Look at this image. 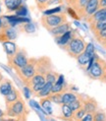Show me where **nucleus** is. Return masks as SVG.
<instances>
[{"label": "nucleus", "mask_w": 106, "mask_h": 121, "mask_svg": "<svg viewBox=\"0 0 106 121\" xmlns=\"http://www.w3.org/2000/svg\"><path fill=\"white\" fill-rule=\"evenodd\" d=\"M6 106H7V112L6 113H7L8 116L18 117V119H21V118H23L24 120L26 119L28 110L22 98H20L14 102H12V104H6Z\"/></svg>", "instance_id": "nucleus-3"}, {"label": "nucleus", "mask_w": 106, "mask_h": 121, "mask_svg": "<svg viewBox=\"0 0 106 121\" xmlns=\"http://www.w3.org/2000/svg\"><path fill=\"white\" fill-rule=\"evenodd\" d=\"M62 113H63V116L65 118H67L70 121H72V117H73L74 111L71 109L68 104H62Z\"/></svg>", "instance_id": "nucleus-24"}, {"label": "nucleus", "mask_w": 106, "mask_h": 121, "mask_svg": "<svg viewBox=\"0 0 106 121\" xmlns=\"http://www.w3.org/2000/svg\"><path fill=\"white\" fill-rule=\"evenodd\" d=\"M86 111L85 110L84 106H82V108H80V109L74 111L73 117H72V121H80L82 117L86 115Z\"/></svg>", "instance_id": "nucleus-25"}, {"label": "nucleus", "mask_w": 106, "mask_h": 121, "mask_svg": "<svg viewBox=\"0 0 106 121\" xmlns=\"http://www.w3.org/2000/svg\"><path fill=\"white\" fill-rule=\"evenodd\" d=\"M0 12H1V9H0Z\"/></svg>", "instance_id": "nucleus-44"}, {"label": "nucleus", "mask_w": 106, "mask_h": 121, "mask_svg": "<svg viewBox=\"0 0 106 121\" xmlns=\"http://www.w3.org/2000/svg\"><path fill=\"white\" fill-rule=\"evenodd\" d=\"M3 116V111L1 110V108H0V118H1Z\"/></svg>", "instance_id": "nucleus-41"}, {"label": "nucleus", "mask_w": 106, "mask_h": 121, "mask_svg": "<svg viewBox=\"0 0 106 121\" xmlns=\"http://www.w3.org/2000/svg\"><path fill=\"white\" fill-rule=\"evenodd\" d=\"M21 29H22L25 33H27V34H33V33L35 32V27H34V25H33V23H29V22L24 23L23 25L21 26Z\"/></svg>", "instance_id": "nucleus-27"}, {"label": "nucleus", "mask_w": 106, "mask_h": 121, "mask_svg": "<svg viewBox=\"0 0 106 121\" xmlns=\"http://www.w3.org/2000/svg\"><path fill=\"white\" fill-rule=\"evenodd\" d=\"M66 1V3H67V5L68 6H70V7H74V5L76 4V2H77V0H65Z\"/></svg>", "instance_id": "nucleus-37"}, {"label": "nucleus", "mask_w": 106, "mask_h": 121, "mask_svg": "<svg viewBox=\"0 0 106 121\" xmlns=\"http://www.w3.org/2000/svg\"><path fill=\"white\" fill-rule=\"evenodd\" d=\"M86 46V43L82 39V38H81L78 35H75L74 33L72 35L71 39L69 40V42L65 45L68 54L70 56L75 57V58H77L81 53L85 51Z\"/></svg>", "instance_id": "nucleus-1"}, {"label": "nucleus", "mask_w": 106, "mask_h": 121, "mask_svg": "<svg viewBox=\"0 0 106 121\" xmlns=\"http://www.w3.org/2000/svg\"><path fill=\"white\" fill-rule=\"evenodd\" d=\"M72 35H73V32L70 31L69 32H67V33H65L64 35H60V37H56L55 38V39H56V42L59 44V45H61V46H65L66 45L68 42H69V40L71 39V38H72Z\"/></svg>", "instance_id": "nucleus-18"}, {"label": "nucleus", "mask_w": 106, "mask_h": 121, "mask_svg": "<svg viewBox=\"0 0 106 121\" xmlns=\"http://www.w3.org/2000/svg\"><path fill=\"white\" fill-rule=\"evenodd\" d=\"M27 15V8L26 6H23L21 5L19 8L16 10V16H19V17H24Z\"/></svg>", "instance_id": "nucleus-33"}, {"label": "nucleus", "mask_w": 106, "mask_h": 121, "mask_svg": "<svg viewBox=\"0 0 106 121\" xmlns=\"http://www.w3.org/2000/svg\"><path fill=\"white\" fill-rule=\"evenodd\" d=\"M52 83L50 82H46L44 87L41 89L37 94H35V95L38 96V98H46L50 95V92H51V88H52Z\"/></svg>", "instance_id": "nucleus-19"}, {"label": "nucleus", "mask_w": 106, "mask_h": 121, "mask_svg": "<svg viewBox=\"0 0 106 121\" xmlns=\"http://www.w3.org/2000/svg\"><path fill=\"white\" fill-rule=\"evenodd\" d=\"M1 26H2V21H1V19H0V28H1Z\"/></svg>", "instance_id": "nucleus-42"}, {"label": "nucleus", "mask_w": 106, "mask_h": 121, "mask_svg": "<svg viewBox=\"0 0 106 121\" xmlns=\"http://www.w3.org/2000/svg\"><path fill=\"white\" fill-rule=\"evenodd\" d=\"M79 95H78V94L66 91V92H64L62 94V104H70L72 101L78 99Z\"/></svg>", "instance_id": "nucleus-15"}, {"label": "nucleus", "mask_w": 106, "mask_h": 121, "mask_svg": "<svg viewBox=\"0 0 106 121\" xmlns=\"http://www.w3.org/2000/svg\"><path fill=\"white\" fill-rule=\"evenodd\" d=\"M58 77H59V74L51 70V71L48 72V73H46V75H45V80H46V82H50V83H52V84H54V83L57 82Z\"/></svg>", "instance_id": "nucleus-26"}, {"label": "nucleus", "mask_w": 106, "mask_h": 121, "mask_svg": "<svg viewBox=\"0 0 106 121\" xmlns=\"http://www.w3.org/2000/svg\"><path fill=\"white\" fill-rule=\"evenodd\" d=\"M37 58H29L27 65L16 71L18 76L20 77V79L24 84H26L32 77H33L37 74Z\"/></svg>", "instance_id": "nucleus-4"}, {"label": "nucleus", "mask_w": 106, "mask_h": 121, "mask_svg": "<svg viewBox=\"0 0 106 121\" xmlns=\"http://www.w3.org/2000/svg\"><path fill=\"white\" fill-rule=\"evenodd\" d=\"M40 22H41V25L49 32L50 30L60 26L68 21H67L66 14L57 13V14H52V15H43L40 18Z\"/></svg>", "instance_id": "nucleus-2"}, {"label": "nucleus", "mask_w": 106, "mask_h": 121, "mask_svg": "<svg viewBox=\"0 0 106 121\" xmlns=\"http://www.w3.org/2000/svg\"><path fill=\"white\" fill-rule=\"evenodd\" d=\"M46 80H45V76L42 75V74H39V73H37L33 77H32L31 79H29L25 85L26 87L28 88H31L33 86H34V85L37 84H40V83H45Z\"/></svg>", "instance_id": "nucleus-13"}, {"label": "nucleus", "mask_w": 106, "mask_h": 121, "mask_svg": "<svg viewBox=\"0 0 106 121\" xmlns=\"http://www.w3.org/2000/svg\"><path fill=\"white\" fill-rule=\"evenodd\" d=\"M102 45H103V46L106 48V42H104V43H102Z\"/></svg>", "instance_id": "nucleus-43"}, {"label": "nucleus", "mask_w": 106, "mask_h": 121, "mask_svg": "<svg viewBox=\"0 0 106 121\" xmlns=\"http://www.w3.org/2000/svg\"><path fill=\"white\" fill-rule=\"evenodd\" d=\"M40 105H41V107H42V109H44V111L47 114H51L52 113L51 101L48 99V96H46V98H41V99H40Z\"/></svg>", "instance_id": "nucleus-22"}, {"label": "nucleus", "mask_w": 106, "mask_h": 121, "mask_svg": "<svg viewBox=\"0 0 106 121\" xmlns=\"http://www.w3.org/2000/svg\"><path fill=\"white\" fill-rule=\"evenodd\" d=\"M106 8V0H99V9Z\"/></svg>", "instance_id": "nucleus-38"}, {"label": "nucleus", "mask_w": 106, "mask_h": 121, "mask_svg": "<svg viewBox=\"0 0 106 121\" xmlns=\"http://www.w3.org/2000/svg\"><path fill=\"white\" fill-rule=\"evenodd\" d=\"M28 61H29V58L27 56L26 50L18 48L17 52L11 58L8 59V64L12 69L17 71V70L23 68L24 66H26Z\"/></svg>", "instance_id": "nucleus-5"}, {"label": "nucleus", "mask_w": 106, "mask_h": 121, "mask_svg": "<svg viewBox=\"0 0 106 121\" xmlns=\"http://www.w3.org/2000/svg\"><path fill=\"white\" fill-rule=\"evenodd\" d=\"M94 37H95V39H97V41L99 42V43H101V42L106 39V28H104L103 30H101V31L96 33L95 35H94Z\"/></svg>", "instance_id": "nucleus-29"}, {"label": "nucleus", "mask_w": 106, "mask_h": 121, "mask_svg": "<svg viewBox=\"0 0 106 121\" xmlns=\"http://www.w3.org/2000/svg\"><path fill=\"white\" fill-rule=\"evenodd\" d=\"M88 1H90V0H77L76 4L74 5L73 8L76 10V12L78 13V15L80 16V18H81V15L82 13V11H84L86 5L87 4Z\"/></svg>", "instance_id": "nucleus-23"}, {"label": "nucleus", "mask_w": 106, "mask_h": 121, "mask_svg": "<svg viewBox=\"0 0 106 121\" xmlns=\"http://www.w3.org/2000/svg\"><path fill=\"white\" fill-rule=\"evenodd\" d=\"M34 1L39 10H45L46 8H48L49 0H34Z\"/></svg>", "instance_id": "nucleus-30"}, {"label": "nucleus", "mask_w": 106, "mask_h": 121, "mask_svg": "<svg viewBox=\"0 0 106 121\" xmlns=\"http://www.w3.org/2000/svg\"><path fill=\"white\" fill-rule=\"evenodd\" d=\"M17 38V32L13 27H11L8 22L6 24L2 23V26L0 28V42L5 41H12L16 39Z\"/></svg>", "instance_id": "nucleus-6"}, {"label": "nucleus", "mask_w": 106, "mask_h": 121, "mask_svg": "<svg viewBox=\"0 0 106 121\" xmlns=\"http://www.w3.org/2000/svg\"><path fill=\"white\" fill-rule=\"evenodd\" d=\"M67 13H68V15H70L75 20H80L81 19L80 16L78 15V13L76 12V10L74 8H72V7H70V6L67 7Z\"/></svg>", "instance_id": "nucleus-32"}, {"label": "nucleus", "mask_w": 106, "mask_h": 121, "mask_svg": "<svg viewBox=\"0 0 106 121\" xmlns=\"http://www.w3.org/2000/svg\"><path fill=\"white\" fill-rule=\"evenodd\" d=\"M3 47H4V50H5L6 54H7V58L8 59L13 56L18 50L17 45L14 43L13 41H5V42H3Z\"/></svg>", "instance_id": "nucleus-12"}, {"label": "nucleus", "mask_w": 106, "mask_h": 121, "mask_svg": "<svg viewBox=\"0 0 106 121\" xmlns=\"http://www.w3.org/2000/svg\"><path fill=\"white\" fill-rule=\"evenodd\" d=\"M85 52L87 53L88 55H90V56H94V46H93V44L92 43H86Z\"/></svg>", "instance_id": "nucleus-34"}, {"label": "nucleus", "mask_w": 106, "mask_h": 121, "mask_svg": "<svg viewBox=\"0 0 106 121\" xmlns=\"http://www.w3.org/2000/svg\"><path fill=\"white\" fill-rule=\"evenodd\" d=\"M24 91H25V94H26V98L29 99V91H31V90H29L28 87H26L25 89H24Z\"/></svg>", "instance_id": "nucleus-39"}, {"label": "nucleus", "mask_w": 106, "mask_h": 121, "mask_svg": "<svg viewBox=\"0 0 106 121\" xmlns=\"http://www.w3.org/2000/svg\"><path fill=\"white\" fill-rule=\"evenodd\" d=\"M84 108L85 110L86 111V113H95L96 109H97V104L96 101L94 100L93 99L87 98L86 99H85L84 102Z\"/></svg>", "instance_id": "nucleus-11"}, {"label": "nucleus", "mask_w": 106, "mask_h": 121, "mask_svg": "<svg viewBox=\"0 0 106 121\" xmlns=\"http://www.w3.org/2000/svg\"><path fill=\"white\" fill-rule=\"evenodd\" d=\"M92 57H93V56L88 55L87 53H86V52L84 51L82 53H81L78 57H77V60H78V63H79L80 65L86 66V65H87V64H90V60L92 59Z\"/></svg>", "instance_id": "nucleus-21"}, {"label": "nucleus", "mask_w": 106, "mask_h": 121, "mask_svg": "<svg viewBox=\"0 0 106 121\" xmlns=\"http://www.w3.org/2000/svg\"><path fill=\"white\" fill-rule=\"evenodd\" d=\"M80 121H93V114L92 113H86Z\"/></svg>", "instance_id": "nucleus-36"}, {"label": "nucleus", "mask_w": 106, "mask_h": 121, "mask_svg": "<svg viewBox=\"0 0 106 121\" xmlns=\"http://www.w3.org/2000/svg\"><path fill=\"white\" fill-rule=\"evenodd\" d=\"M3 1L8 12L16 11L22 5V0H3Z\"/></svg>", "instance_id": "nucleus-16"}, {"label": "nucleus", "mask_w": 106, "mask_h": 121, "mask_svg": "<svg viewBox=\"0 0 106 121\" xmlns=\"http://www.w3.org/2000/svg\"><path fill=\"white\" fill-rule=\"evenodd\" d=\"M70 30H71L70 23H69V22H66V23L62 24V25H60V26H58V27H56V28H54V29L50 30L49 33H50L54 38H56V37H60V35H64L65 33L69 32Z\"/></svg>", "instance_id": "nucleus-9"}, {"label": "nucleus", "mask_w": 106, "mask_h": 121, "mask_svg": "<svg viewBox=\"0 0 106 121\" xmlns=\"http://www.w3.org/2000/svg\"><path fill=\"white\" fill-rule=\"evenodd\" d=\"M4 79V78H3V75L1 74V73H0V83H1L2 82V80Z\"/></svg>", "instance_id": "nucleus-40"}, {"label": "nucleus", "mask_w": 106, "mask_h": 121, "mask_svg": "<svg viewBox=\"0 0 106 121\" xmlns=\"http://www.w3.org/2000/svg\"><path fill=\"white\" fill-rule=\"evenodd\" d=\"M90 27L92 34L95 35L99 31H101L104 28H106V18H102V19H99L95 22L90 23Z\"/></svg>", "instance_id": "nucleus-10"}, {"label": "nucleus", "mask_w": 106, "mask_h": 121, "mask_svg": "<svg viewBox=\"0 0 106 121\" xmlns=\"http://www.w3.org/2000/svg\"><path fill=\"white\" fill-rule=\"evenodd\" d=\"M20 98H22L21 95H20V92H19V91H18L16 88H13V89H12V91H11V92H10L7 95H5L6 104H12V102L16 101L17 99H19Z\"/></svg>", "instance_id": "nucleus-17"}, {"label": "nucleus", "mask_w": 106, "mask_h": 121, "mask_svg": "<svg viewBox=\"0 0 106 121\" xmlns=\"http://www.w3.org/2000/svg\"><path fill=\"white\" fill-rule=\"evenodd\" d=\"M52 70V64L51 61L48 57H41L37 59V73L46 75V73H48L49 71Z\"/></svg>", "instance_id": "nucleus-8"}, {"label": "nucleus", "mask_w": 106, "mask_h": 121, "mask_svg": "<svg viewBox=\"0 0 106 121\" xmlns=\"http://www.w3.org/2000/svg\"><path fill=\"white\" fill-rule=\"evenodd\" d=\"M84 102H85V99L84 98H82V95H79V98L75 99L74 101H72L70 104H68L70 106V108L72 109L73 111H76V110H78L80 109V108H82V106H84Z\"/></svg>", "instance_id": "nucleus-20"}, {"label": "nucleus", "mask_w": 106, "mask_h": 121, "mask_svg": "<svg viewBox=\"0 0 106 121\" xmlns=\"http://www.w3.org/2000/svg\"><path fill=\"white\" fill-rule=\"evenodd\" d=\"M13 88H14L13 84H12V82L8 79H3L2 82L0 83V93H1V95H3L4 96L7 95Z\"/></svg>", "instance_id": "nucleus-14"}, {"label": "nucleus", "mask_w": 106, "mask_h": 121, "mask_svg": "<svg viewBox=\"0 0 106 121\" xmlns=\"http://www.w3.org/2000/svg\"><path fill=\"white\" fill-rule=\"evenodd\" d=\"M60 11H61V6H58V7H56L54 9H49V10L44 11V15H52V14L58 13V12H60Z\"/></svg>", "instance_id": "nucleus-35"}, {"label": "nucleus", "mask_w": 106, "mask_h": 121, "mask_svg": "<svg viewBox=\"0 0 106 121\" xmlns=\"http://www.w3.org/2000/svg\"><path fill=\"white\" fill-rule=\"evenodd\" d=\"M99 9V0H90L86 5V7L81 15V19L87 20L90 16H92Z\"/></svg>", "instance_id": "nucleus-7"}, {"label": "nucleus", "mask_w": 106, "mask_h": 121, "mask_svg": "<svg viewBox=\"0 0 106 121\" xmlns=\"http://www.w3.org/2000/svg\"><path fill=\"white\" fill-rule=\"evenodd\" d=\"M62 94H51L48 95V99L52 102H55L57 104H62Z\"/></svg>", "instance_id": "nucleus-28"}, {"label": "nucleus", "mask_w": 106, "mask_h": 121, "mask_svg": "<svg viewBox=\"0 0 106 121\" xmlns=\"http://www.w3.org/2000/svg\"><path fill=\"white\" fill-rule=\"evenodd\" d=\"M93 121H106V115L104 112L98 111L93 114Z\"/></svg>", "instance_id": "nucleus-31"}]
</instances>
